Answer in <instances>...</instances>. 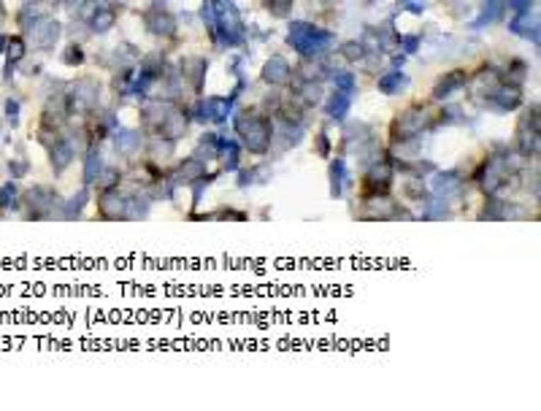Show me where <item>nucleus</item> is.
Instances as JSON below:
<instances>
[{
    "instance_id": "28",
    "label": "nucleus",
    "mask_w": 541,
    "mask_h": 411,
    "mask_svg": "<svg viewBox=\"0 0 541 411\" xmlns=\"http://www.w3.org/2000/svg\"><path fill=\"white\" fill-rule=\"evenodd\" d=\"M192 154H195L198 160H203V163L216 160V154H219V136H216V133H203V136L198 138L195 152Z\"/></svg>"
},
{
    "instance_id": "11",
    "label": "nucleus",
    "mask_w": 541,
    "mask_h": 411,
    "mask_svg": "<svg viewBox=\"0 0 541 411\" xmlns=\"http://www.w3.org/2000/svg\"><path fill=\"white\" fill-rule=\"evenodd\" d=\"M487 103H490V108L501 111V114L514 111V108L523 106V90L517 84H498V87L487 92Z\"/></svg>"
},
{
    "instance_id": "26",
    "label": "nucleus",
    "mask_w": 541,
    "mask_h": 411,
    "mask_svg": "<svg viewBox=\"0 0 541 411\" xmlns=\"http://www.w3.org/2000/svg\"><path fill=\"white\" fill-rule=\"evenodd\" d=\"M403 198L412 200V203H419V206L425 209L428 200H431V190L425 187V182H422L419 176H409V179L403 182Z\"/></svg>"
},
{
    "instance_id": "27",
    "label": "nucleus",
    "mask_w": 541,
    "mask_h": 411,
    "mask_svg": "<svg viewBox=\"0 0 541 411\" xmlns=\"http://www.w3.org/2000/svg\"><path fill=\"white\" fill-rule=\"evenodd\" d=\"M206 68H209V62L201 60V57H190V60L182 62V71H185V81H190L195 92H201L203 87V76H206Z\"/></svg>"
},
{
    "instance_id": "5",
    "label": "nucleus",
    "mask_w": 541,
    "mask_h": 411,
    "mask_svg": "<svg viewBox=\"0 0 541 411\" xmlns=\"http://www.w3.org/2000/svg\"><path fill=\"white\" fill-rule=\"evenodd\" d=\"M539 106L533 103L530 108L523 111L520 122H517V133H514V154H520L523 160H536L539 157Z\"/></svg>"
},
{
    "instance_id": "39",
    "label": "nucleus",
    "mask_w": 541,
    "mask_h": 411,
    "mask_svg": "<svg viewBox=\"0 0 541 411\" xmlns=\"http://www.w3.org/2000/svg\"><path fill=\"white\" fill-rule=\"evenodd\" d=\"M314 152L320 154V157H330L333 152V141L327 136V130H320L317 136H314Z\"/></svg>"
},
{
    "instance_id": "47",
    "label": "nucleus",
    "mask_w": 541,
    "mask_h": 411,
    "mask_svg": "<svg viewBox=\"0 0 541 411\" xmlns=\"http://www.w3.org/2000/svg\"><path fill=\"white\" fill-rule=\"evenodd\" d=\"M3 16H6V14H3V3H0V19H3Z\"/></svg>"
},
{
    "instance_id": "50",
    "label": "nucleus",
    "mask_w": 541,
    "mask_h": 411,
    "mask_svg": "<svg viewBox=\"0 0 541 411\" xmlns=\"http://www.w3.org/2000/svg\"><path fill=\"white\" fill-rule=\"evenodd\" d=\"M0 3H3V0H0Z\"/></svg>"
},
{
    "instance_id": "3",
    "label": "nucleus",
    "mask_w": 541,
    "mask_h": 411,
    "mask_svg": "<svg viewBox=\"0 0 541 411\" xmlns=\"http://www.w3.org/2000/svg\"><path fill=\"white\" fill-rule=\"evenodd\" d=\"M431 120H428V114H425V108L422 106H409L406 111H401V114L392 120V127H390V141H392L395 146H406V144L417 141L425 130H431L433 127Z\"/></svg>"
},
{
    "instance_id": "45",
    "label": "nucleus",
    "mask_w": 541,
    "mask_h": 411,
    "mask_svg": "<svg viewBox=\"0 0 541 411\" xmlns=\"http://www.w3.org/2000/svg\"><path fill=\"white\" fill-rule=\"evenodd\" d=\"M417 44H419V38H406V41H403V46H406V52H409V54H414Z\"/></svg>"
},
{
    "instance_id": "1",
    "label": "nucleus",
    "mask_w": 541,
    "mask_h": 411,
    "mask_svg": "<svg viewBox=\"0 0 541 411\" xmlns=\"http://www.w3.org/2000/svg\"><path fill=\"white\" fill-rule=\"evenodd\" d=\"M233 130L241 138V149H247L249 154H268L274 146L271 117L255 114V111H238L233 120Z\"/></svg>"
},
{
    "instance_id": "46",
    "label": "nucleus",
    "mask_w": 541,
    "mask_h": 411,
    "mask_svg": "<svg viewBox=\"0 0 541 411\" xmlns=\"http://www.w3.org/2000/svg\"><path fill=\"white\" fill-rule=\"evenodd\" d=\"M6 44H8V35H3V33H0V54L6 52Z\"/></svg>"
},
{
    "instance_id": "49",
    "label": "nucleus",
    "mask_w": 541,
    "mask_h": 411,
    "mask_svg": "<svg viewBox=\"0 0 541 411\" xmlns=\"http://www.w3.org/2000/svg\"><path fill=\"white\" fill-rule=\"evenodd\" d=\"M25 3H38V0H25Z\"/></svg>"
},
{
    "instance_id": "30",
    "label": "nucleus",
    "mask_w": 541,
    "mask_h": 411,
    "mask_svg": "<svg viewBox=\"0 0 541 411\" xmlns=\"http://www.w3.org/2000/svg\"><path fill=\"white\" fill-rule=\"evenodd\" d=\"M146 28H149V33H155V35H170V33L176 30V22H173V16L165 14V11H152V14L146 16Z\"/></svg>"
},
{
    "instance_id": "24",
    "label": "nucleus",
    "mask_w": 541,
    "mask_h": 411,
    "mask_svg": "<svg viewBox=\"0 0 541 411\" xmlns=\"http://www.w3.org/2000/svg\"><path fill=\"white\" fill-rule=\"evenodd\" d=\"M349 106H352L349 95L336 90L330 98H327V103H325V114H327L333 122H344V120H347V114H349Z\"/></svg>"
},
{
    "instance_id": "7",
    "label": "nucleus",
    "mask_w": 541,
    "mask_h": 411,
    "mask_svg": "<svg viewBox=\"0 0 541 411\" xmlns=\"http://www.w3.org/2000/svg\"><path fill=\"white\" fill-rule=\"evenodd\" d=\"M290 46H295V52H301L303 57H314L320 49L330 44V35L325 30H317L309 22H295L287 35Z\"/></svg>"
},
{
    "instance_id": "13",
    "label": "nucleus",
    "mask_w": 541,
    "mask_h": 411,
    "mask_svg": "<svg viewBox=\"0 0 541 411\" xmlns=\"http://www.w3.org/2000/svg\"><path fill=\"white\" fill-rule=\"evenodd\" d=\"M33 46L38 49V52H52L54 44H57V38H60V25L54 22V19H38L35 25H33Z\"/></svg>"
},
{
    "instance_id": "31",
    "label": "nucleus",
    "mask_w": 541,
    "mask_h": 411,
    "mask_svg": "<svg viewBox=\"0 0 541 411\" xmlns=\"http://www.w3.org/2000/svg\"><path fill=\"white\" fill-rule=\"evenodd\" d=\"M122 179H124L122 168H117V166H103V170L98 173V179H95L93 187H98V192H100V190H117V187L122 184Z\"/></svg>"
},
{
    "instance_id": "42",
    "label": "nucleus",
    "mask_w": 541,
    "mask_h": 411,
    "mask_svg": "<svg viewBox=\"0 0 541 411\" xmlns=\"http://www.w3.org/2000/svg\"><path fill=\"white\" fill-rule=\"evenodd\" d=\"M62 62H65V65H81V62H84V52H81V46H76V44L68 46V49H65V54H62Z\"/></svg>"
},
{
    "instance_id": "12",
    "label": "nucleus",
    "mask_w": 541,
    "mask_h": 411,
    "mask_svg": "<svg viewBox=\"0 0 541 411\" xmlns=\"http://www.w3.org/2000/svg\"><path fill=\"white\" fill-rule=\"evenodd\" d=\"M49 166L54 170V176H62L71 163H74V157H76V144H74V138L71 136H62L54 146H49Z\"/></svg>"
},
{
    "instance_id": "17",
    "label": "nucleus",
    "mask_w": 541,
    "mask_h": 411,
    "mask_svg": "<svg viewBox=\"0 0 541 411\" xmlns=\"http://www.w3.org/2000/svg\"><path fill=\"white\" fill-rule=\"evenodd\" d=\"M216 160H222V170H231L235 173L241 168V144L238 141H228V138H219V154Z\"/></svg>"
},
{
    "instance_id": "37",
    "label": "nucleus",
    "mask_w": 541,
    "mask_h": 411,
    "mask_svg": "<svg viewBox=\"0 0 541 411\" xmlns=\"http://www.w3.org/2000/svg\"><path fill=\"white\" fill-rule=\"evenodd\" d=\"M3 114H6V122L11 127H19V117H22V100L19 98H8L6 106H3Z\"/></svg>"
},
{
    "instance_id": "20",
    "label": "nucleus",
    "mask_w": 541,
    "mask_h": 411,
    "mask_svg": "<svg viewBox=\"0 0 541 411\" xmlns=\"http://www.w3.org/2000/svg\"><path fill=\"white\" fill-rule=\"evenodd\" d=\"M463 84H468V74H465V71H452V74H447V76L433 87V100H444V98H449L455 90H460Z\"/></svg>"
},
{
    "instance_id": "9",
    "label": "nucleus",
    "mask_w": 541,
    "mask_h": 411,
    "mask_svg": "<svg viewBox=\"0 0 541 411\" xmlns=\"http://www.w3.org/2000/svg\"><path fill=\"white\" fill-rule=\"evenodd\" d=\"M233 103H235V100H231V98H203L201 103L195 106V111H192V117H195L198 122L222 125V122H228Z\"/></svg>"
},
{
    "instance_id": "8",
    "label": "nucleus",
    "mask_w": 541,
    "mask_h": 411,
    "mask_svg": "<svg viewBox=\"0 0 541 411\" xmlns=\"http://www.w3.org/2000/svg\"><path fill=\"white\" fill-rule=\"evenodd\" d=\"M95 203H98V216L100 219H106V222L127 219V192H122L120 187L117 190H100Z\"/></svg>"
},
{
    "instance_id": "22",
    "label": "nucleus",
    "mask_w": 541,
    "mask_h": 411,
    "mask_svg": "<svg viewBox=\"0 0 541 411\" xmlns=\"http://www.w3.org/2000/svg\"><path fill=\"white\" fill-rule=\"evenodd\" d=\"M327 179H330V195H333V198H341V195H344V187H347V182H349V173H347V163H344V157L330 160Z\"/></svg>"
},
{
    "instance_id": "2",
    "label": "nucleus",
    "mask_w": 541,
    "mask_h": 411,
    "mask_svg": "<svg viewBox=\"0 0 541 411\" xmlns=\"http://www.w3.org/2000/svg\"><path fill=\"white\" fill-rule=\"evenodd\" d=\"M62 198L44 184H33L30 190H22V216L28 222H38V219H54L60 214Z\"/></svg>"
},
{
    "instance_id": "40",
    "label": "nucleus",
    "mask_w": 541,
    "mask_h": 411,
    "mask_svg": "<svg viewBox=\"0 0 541 411\" xmlns=\"http://www.w3.org/2000/svg\"><path fill=\"white\" fill-rule=\"evenodd\" d=\"M257 173H260V166L238 168V170H235V179H238V187H249V184H255V179H257Z\"/></svg>"
},
{
    "instance_id": "44",
    "label": "nucleus",
    "mask_w": 541,
    "mask_h": 411,
    "mask_svg": "<svg viewBox=\"0 0 541 411\" xmlns=\"http://www.w3.org/2000/svg\"><path fill=\"white\" fill-rule=\"evenodd\" d=\"M290 6H293V0H268V8H271L277 16L287 14V11H290Z\"/></svg>"
},
{
    "instance_id": "29",
    "label": "nucleus",
    "mask_w": 541,
    "mask_h": 411,
    "mask_svg": "<svg viewBox=\"0 0 541 411\" xmlns=\"http://www.w3.org/2000/svg\"><path fill=\"white\" fill-rule=\"evenodd\" d=\"M506 216H511L509 203H506V200H501L498 195H487V198H484L479 219H506Z\"/></svg>"
},
{
    "instance_id": "33",
    "label": "nucleus",
    "mask_w": 541,
    "mask_h": 411,
    "mask_svg": "<svg viewBox=\"0 0 541 411\" xmlns=\"http://www.w3.org/2000/svg\"><path fill=\"white\" fill-rule=\"evenodd\" d=\"M320 98H322V87H320V81H303V84H301V90H298V100H301L303 106H317V103H320Z\"/></svg>"
},
{
    "instance_id": "25",
    "label": "nucleus",
    "mask_w": 541,
    "mask_h": 411,
    "mask_svg": "<svg viewBox=\"0 0 541 411\" xmlns=\"http://www.w3.org/2000/svg\"><path fill=\"white\" fill-rule=\"evenodd\" d=\"M146 149H149V160H155V163H168L173 152H176V141H170L165 136H155L152 141H146Z\"/></svg>"
},
{
    "instance_id": "15",
    "label": "nucleus",
    "mask_w": 541,
    "mask_h": 411,
    "mask_svg": "<svg viewBox=\"0 0 541 411\" xmlns=\"http://www.w3.org/2000/svg\"><path fill=\"white\" fill-rule=\"evenodd\" d=\"M187 127H190V120H187L185 108L168 106V114H165L163 127H160L157 136H165V138H170V141H179V138H185Z\"/></svg>"
},
{
    "instance_id": "21",
    "label": "nucleus",
    "mask_w": 541,
    "mask_h": 411,
    "mask_svg": "<svg viewBox=\"0 0 541 411\" xmlns=\"http://www.w3.org/2000/svg\"><path fill=\"white\" fill-rule=\"evenodd\" d=\"M103 154H100V146H90L87 154H84V173H81V184L84 187H93L98 173L103 170Z\"/></svg>"
},
{
    "instance_id": "35",
    "label": "nucleus",
    "mask_w": 541,
    "mask_h": 411,
    "mask_svg": "<svg viewBox=\"0 0 541 411\" xmlns=\"http://www.w3.org/2000/svg\"><path fill=\"white\" fill-rule=\"evenodd\" d=\"M41 19V14L33 8V6H25L22 11H16V28L22 33H30L33 30V25Z\"/></svg>"
},
{
    "instance_id": "6",
    "label": "nucleus",
    "mask_w": 541,
    "mask_h": 411,
    "mask_svg": "<svg viewBox=\"0 0 541 411\" xmlns=\"http://www.w3.org/2000/svg\"><path fill=\"white\" fill-rule=\"evenodd\" d=\"M392 179H395V170L387 160V152L382 157L371 160L366 166V173L360 176V198H368V195H390L392 192Z\"/></svg>"
},
{
    "instance_id": "34",
    "label": "nucleus",
    "mask_w": 541,
    "mask_h": 411,
    "mask_svg": "<svg viewBox=\"0 0 541 411\" xmlns=\"http://www.w3.org/2000/svg\"><path fill=\"white\" fill-rule=\"evenodd\" d=\"M6 170H8V179L22 182V179L30 173V160H28V157H11V160L6 163Z\"/></svg>"
},
{
    "instance_id": "48",
    "label": "nucleus",
    "mask_w": 541,
    "mask_h": 411,
    "mask_svg": "<svg viewBox=\"0 0 541 411\" xmlns=\"http://www.w3.org/2000/svg\"><path fill=\"white\" fill-rule=\"evenodd\" d=\"M3 216H6V212H3V209H0V219H3Z\"/></svg>"
},
{
    "instance_id": "19",
    "label": "nucleus",
    "mask_w": 541,
    "mask_h": 411,
    "mask_svg": "<svg viewBox=\"0 0 541 411\" xmlns=\"http://www.w3.org/2000/svg\"><path fill=\"white\" fill-rule=\"evenodd\" d=\"M87 203H90V187H84V184H81V190H78L74 198L62 200L57 219H76V216H81V212H84V206H87Z\"/></svg>"
},
{
    "instance_id": "38",
    "label": "nucleus",
    "mask_w": 541,
    "mask_h": 411,
    "mask_svg": "<svg viewBox=\"0 0 541 411\" xmlns=\"http://www.w3.org/2000/svg\"><path fill=\"white\" fill-rule=\"evenodd\" d=\"M114 11L111 8H103V11H95V16H93V30H98V33H106V30H111L114 28Z\"/></svg>"
},
{
    "instance_id": "36",
    "label": "nucleus",
    "mask_w": 541,
    "mask_h": 411,
    "mask_svg": "<svg viewBox=\"0 0 541 411\" xmlns=\"http://www.w3.org/2000/svg\"><path fill=\"white\" fill-rule=\"evenodd\" d=\"M333 84H336V90L339 92H347V95H352L357 90V79L349 74V71H336L333 74Z\"/></svg>"
},
{
    "instance_id": "10",
    "label": "nucleus",
    "mask_w": 541,
    "mask_h": 411,
    "mask_svg": "<svg viewBox=\"0 0 541 411\" xmlns=\"http://www.w3.org/2000/svg\"><path fill=\"white\" fill-rule=\"evenodd\" d=\"M433 184H431V195L433 198H444L449 200L452 195H460L463 192V173L460 170H433Z\"/></svg>"
},
{
    "instance_id": "32",
    "label": "nucleus",
    "mask_w": 541,
    "mask_h": 411,
    "mask_svg": "<svg viewBox=\"0 0 541 411\" xmlns=\"http://www.w3.org/2000/svg\"><path fill=\"white\" fill-rule=\"evenodd\" d=\"M379 92L382 95H398V92H403L406 87H409V76H403L401 71H392V74H387V76L379 79Z\"/></svg>"
},
{
    "instance_id": "18",
    "label": "nucleus",
    "mask_w": 541,
    "mask_h": 411,
    "mask_svg": "<svg viewBox=\"0 0 541 411\" xmlns=\"http://www.w3.org/2000/svg\"><path fill=\"white\" fill-rule=\"evenodd\" d=\"M293 76V71H290V65L287 60H281V57H271V60L265 62L263 68V79L268 84H274V87H281V84H287Z\"/></svg>"
},
{
    "instance_id": "14",
    "label": "nucleus",
    "mask_w": 541,
    "mask_h": 411,
    "mask_svg": "<svg viewBox=\"0 0 541 411\" xmlns=\"http://www.w3.org/2000/svg\"><path fill=\"white\" fill-rule=\"evenodd\" d=\"M206 170H209V163H203V160H198V157L192 154V157H187V160H179V163L168 170V176L176 184H185L187 187L190 182H195L198 176H203Z\"/></svg>"
},
{
    "instance_id": "41",
    "label": "nucleus",
    "mask_w": 541,
    "mask_h": 411,
    "mask_svg": "<svg viewBox=\"0 0 541 411\" xmlns=\"http://www.w3.org/2000/svg\"><path fill=\"white\" fill-rule=\"evenodd\" d=\"M211 219H233V222H244L249 219L247 212H235V209H216L211 212Z\"/></svg>"
},
{
    "instance_id": "23",
    "label": "nucleus",
    "mask_w": 541,
    "mask_h": 411,
    "mask_svg": "<svg viewBox=\"0 0 541 411\" xmlns=\"http://www.w3.org/2000/svg\"><path fill=\"white\" fill-rule=\"evenodd\" d=\"M0 209L3 212H19L22 209V187L16 179L0 184Z\"/></svg>"
},
{
    "instance_id": "16",
    "label": "nucleus",
    "mask_w": 541,
    "mask_h": 411,
    "mask_svg": "<svg viewBox=\"0 0 541 411\" xmlns=\"http://www.w3.org/2000/svg\"><path fill=\"white\" fill-rule=\"evenodd\" d=\"M141 136L136 130H127V127H120L114 130V152L120 154L122 160H133L136 154L141 152Z\"/></svg>"
},
{
    "instance_id": "43",
    "label": "nucleus",
    "mask_w": 541,
    "mask_h": 411,
    "mask_svg": "<svg viewBox=\"0 0 541 411\" xmlns=\"http://www.w3.org/2000/svg\"><path fill=\"white\" fill-rule=\"evenodd\" d=\"M341 52H344V57H347V60H363V46L355 44V41L344 44L341 46Z\"/></svg>"
},
{
    "instance_id": "4",
    "label": "nucleus",
    "mask_w": 541,
    "mask_h": 411,
    "mask_svg": "<svg viewBox=\"0 0 541 411\" xmlns=\"http://www.w3.org/2000/svg\"><path fill=\"white\" fill-rule=\"evenodd\" d=\"M357 206V203H355ZM355 216L360 219H414V214L403 206L401 200H395L392 195H368V198H360V206L355 209Z\"/></svg>"
}]
</instances>
